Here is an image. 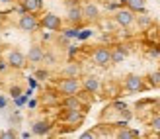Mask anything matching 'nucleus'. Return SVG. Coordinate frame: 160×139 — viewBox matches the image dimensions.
Masks as SVG:
<instances>
[{"label": "nucleus", "mask_w": 160, "mask_h": 139, "mask_svg": "<svg viewBox=\"0 0 160 139\" xmlns=\"http://www.w3.org/2000/svg\"><path fill=\"white\" fill-rule=\"evenodd\" d=\"M80 84L78 83V77H65L59 83V92L61 94H65V96H70V94H78V90H80Z\"/></svg>", "instance_id": "obj_1"}, {"label": "nucleus", "mask_w": 160, "mask_h": 139, "mask_svg": "<svg viewBox=\"0 0 160 139\" xmlns=\"http://www.w3.org/2000/svg\"><path fill=\"white\" fill-rule=\"evenodd\" d=\"M18 26L22 31H28V34H33V31L39 28V22L33 16V12H22L20 20H18Z\"/></svg>", "instance_id": "obj_2"}, {"label": "nucleus", "mask_w": 160, "mask_h": 139, "mask_svg": "<svg viewBox=\"0 0 160 139\" xmlns=\"http://www.w3.org/2000/svg\"><path fill=\"white\" fill-rule=\"evenodd\" d=\"M26 55H23L22 51H18V49H12L10 53H8L6 57V65L8 67H12V69H23L26 67Z\"/></svg>", "instance_id": "obj_3"}, {"label": "nucleus", "mask_w": 160, "mask_h": 139, "mask_svg": "<svg viewBox=\"0 0 160 139\" xmlns=\"http://www.w3.org/2000/svg\"><path fill=\"white\" fill-rule=\"evenodd\" d=\"M92 59H94L96 65H100V67H108V65H111V51L108 47H98L92 53Z\"/></svg>", "instance_id": "obj_4"}, {"label": "nucleus", "mask_w": 160, "mask_h": 139, "mask_svg": "<svg viewBox=\"0 0 160 139\" xmlns=\"http://www.w3.org/2000/svg\"><path fill=\"white\" fill-rule=\"evenodd\" d=\"M67 6H68V22L70 24H80L84 20V16H82V6H78V2H67Z\"/></svg>", "instance_id": "obj_5"}, {"label": "nucleus", "mask_w": 160, "mask_h": 139, "mask_svg": "<svg viewBox=\"0 0 160 139\" xmlns=\"http://www.w3.org/2000/svg\"><path fill=\"white\" fill-rule=\"evenodd\" d=\"M113 20H115V24H119V26L129 28L135 22V14H133V10H117L115 16H113Z\"/></svg>", "instance_id": "obj_6"}, {"label": "nucleus", "mask_w": 160, "mask_h": 139, "mask_svg": "<svg viewBox=\"0 0 160 139\" xmlns=\"http://www.w3.org/2000/svg\"><path fill=\"white\" fill-rule=\"evenodd\" d=\"M125 88L129 92H139V90L145 88V83H142V78L139 75H129L125 78Z\"/></svg>", "instance_id": "obj_7"}, {"label": "nucleus", "mask_w": 160, "mask_h": 139, "mask_svg": "<svg viewBox=\"0 0 160 139\" xmlns=\"http://www.w3.org/2000/svg\"><path fill=\"white\" fill-rule=\"evenodd\" d=\"M82 16H84L86 22H98L100 20V8L90 2V4L82 6Z\"/></svg>", "instance_id": "obj_8"}, {"label": "nucleus", "mask_w": 160, "mask_h": 139, "mask_svg": "<svg viewBox=\"0 0 160 139\" xmlns=\"http://www.w3.org/2000/svg\"><path fill=\"white\" fill-rule=\"evenodd\" d=\"M41 26L51 29V31H57V29H61V18L55 14H45L43 20H41Z\"/></svg>", "instance_id": "obj_9"}, {"label": "nucleus", "mask_w": 160, "mask_h": 139, "mask_svg": "<svg viewBox=\"0 0 160 139\" xmlns=\"http://www.w3.org/2000/svg\"><path fill=\"white\" fill-rule=\"evenodd\" d=\"M43 55H45V51H43L41 45H31L29 51H28V55H26V59L29 63H41L43 61Z\"/></svg>", "instance_id": "obj_10"}, {"label": "nucleus", "mask_w": 160, "mask_h": 139, "mask_svg": "<svg viewBox=\"0 0 160 139\" xmlns=\"http://www.w3.org/2000/svg\"><path fill=\"white\" fill-rule=\"evenodd\" d=\"M49 131H51V124L47 120H39L31 126V133L33 135H47Z\"/></svg>", "instance_id": "obj_11"}, {"label": "nucleus", "mask_w": 160, "mask_h": 139, "mask_svg": "<svg viewBox=\"0 0 160 139\" xmlns=\"http://www.w3.org/2000/svg\"><path fill=\"white\" fill-rule=\"evenodd\" d=\"M82 86H84V90H88V92H98L100 90V80L96 77H86L82 80Z\"/></svg>", "instance_id": "obj_12"}, {"label": "nucleus", "mask_w": 160, "mask_h": 139, "mask_svg": "<svg viewBox=\"0 0 160 139\" xmlns=\"http://www.w3.org/2000/svg\"><path fill=\"white\" fill-rule=\"evenodd\" d=\"M23 10L26 12H39L43 8V2L41 0H23Z\"/></svg>", "instance_id": "obj_13"}, {"label": "nucleus", "mask_w": 160, "mask_h": 139, "mask_svg": "<svg viewBox=\"0 0 160 139\" xmlns=\"http://www.w3.org/2000/svg\"><path fill=\"white\" fill-rule=\"evenodd\" d=\"M62 106H65L67 110H80V100L76 98V94H70V96H67V98H65Z\"/></svg>", "instance_id": "obj_14"}, {"label": "nucleus", "mask_w": 160, "mask_h": 139, "mask_svg": "<svg viewBox=\"0 0 160 139\" xmlns=\"http://www.w3.org/2000/svg\"><path fill=\"white\" fill-rule=\"evenodd\" d=\"M127 57V49L125 47H115L111 51V63H123V59Z\"/></svg>", "instance_id": "obj_15"}, {"label": "nucleus", "mask_w": 160, "mask_h": 139, "mask_svg": "<svg viewBox=\"0 0 160 139\" xmlns=\"http://www.w3.org/2000/svg\"><path fill=\"white\" fill-rule=\"evenodd\" d=\"M62 75L65 77H78L80 75V65L78 63H68L65 69H62Z\"/></svg>", "instance_id": "obj_16"}, {"label": "nucleus", "mask_w": 160, "mask_h": 139, "mask_svg": "<svg viewBox=\"0 0 160 139\" xmlns=\"http://www.w3.org/2000/svg\"><path fill=\"white\" fill-rule=\"evenodd\" d=\"M135 22L139 24L141 29H147V28H150V24H152V18L147 16V14H141V16H135Z\"/></svg>", "instance_id": "obj_17"}, {"label": "nucleus", "mask_w": 160, "mask_h": 139, "mask_svg": "<svg viewBox=\"0 0 160 139\" xmlns=\"http://www.w3.org/2000/svg\"><path fill=\"white\" fill-rule=\"evenodd\" d=\"M67 121L68 124H78V121H82V112L80 110H67Z\"/></svg>", "instance_id": "obj_18"}, {"label": "nucleus", "mask_w": 160, "mask_h": 139, "mask_svg": "<svg viewBox=\"0 0 160 139\" xmlns=\"http://www.w3.org/2000/svg\"><path fill=\"white\" fill-rule=\"evenodd\" d=\"M127 4H129V10L133 12H142L145 10V0H127Z\"/></svg>", "instance_id": "obj_19"}, {"label": "nucleus", "mask_w": 160, "mask_h": 139, "mask_svg": "<svg viewBox=\"0 0 160 139\" xmlns=\"http://www.w3.org/2000/svg\"><path fill=\"white\" fill-rule=\"evenodd\" d=\"M119 139H133V137H137L139 133L137 131H133V129H127V127H123V129H119V131L115 133Z\"/></svg>", "instance_id": "obj_20"}, {"label": "nucleus", "mask_w": 160, "mask_h": 139, "mask_svg": "<svg viewBox=\"0 0 160 139\" xmlns=\"http://www.w3.org/2000/svg\"><path fill=\"white\" fill-rule=\"evenodd\" d=\"M148 78H150V84H152V86H156V88L160 86V72H152Z\"/></svg>", "instance_id": "obj_21"}, {"label": "nucleus", "mask_w": 160, "mask_h": 139, "mask_svg": "<svg viewBox=\"0 0 160 139\" xmlns=\"http://www.w3.org/2000/svg\"><path fill=\"white\" fill-rule=\"evenodd\" d=\"M150 126H152L154 131H160V114H158V116H154L152 120H150Z\"/></svg>", "instance_id": "obj_22"}, {"label": "nucleus", "mask_w": 160, "mask_h": 139, "mask_svg": "<svg viewBox=\"0 0 160 139\" xmlns=\"http://www.w3.org/2000/svg\"><path fill=\"white\" fill-rule=\"evenodd\" d=\"M10 92H12V96H20L22 88H20V86H12V88H10Z\"/></svg>", "instance_id": "obj_23"}, {"label": "nucleus", "mask_w": 160, "mask_h": 139, "mask_svg": "<svg viewBox=\"0 0 160 139\" xmlns=\"http://www.w3.org/2000/svg\"><path fill=\"white\" fill-rule=\"evenodd\" d=\"M47 77H49V72H47V71H37V78H47Z\"/></svg>", "instance_id": "obj_24"}, {"label": "nucleus", "mask_w": 160, "mask_h": 139, "mask_svg": "<svg viewBox=\"0 0 160 139\" xmlns=\"http://www.w3.org/2000/svg\"><path fill=\"white\" fill-rule=\"evenodd\" d=\"M0 137L8 139V137H16V133H14V131H2V133H0Z\"/></svg>", "instance_id": "obj_25"}, {"label": "nucleus", "mask_w": 160, "mask_h": 139, "mask_svg": "<svg viewBox=\"0 0 160 139\" xmlns=\"http://www.w3.org/2000/svg\"><path fill=\"white\" fill-rule=\"evenodd\" d=\"M18 2H23V0H18Z\"/></svg>", "instance_id": "obj_26"}]
</instances>
